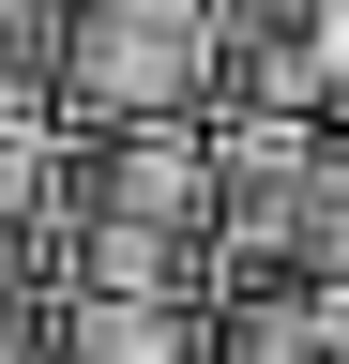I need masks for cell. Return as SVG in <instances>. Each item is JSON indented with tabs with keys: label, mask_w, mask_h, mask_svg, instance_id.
Instances as JSON below:
<instances>
[{
	"label": "cell",
	"mask_w": 349,
	"mask_h": 364,
	"mask_svg": "<svg viewBox=\"0 0 349 364\" xmlns=\"http://www.w3.org/2000/svg\"><path fill=\"white\" fill-rule=\"evenodd\" d=\"M61 289H167L213 304V122H61V198H46Z\"/></svg>",
	"instance_id": "obj_1"
},
{
	"label": "cell",
	"mask_w": 349,
	"mask_h": 364,
	"mask_svg": "<svg viewBox=\"0 0 349 364\" xmlns=\"http://www.w3.org/2000/svg\"><path fill=\"white\" fill-rule=\"evenodd\" d=\"M61 122H228V0H61Z\"/></svg>",
	"instance_id": "obj_2"
},
{
	"label": "cell",
	"mask_w": 349,
	"mask_h": 364,
	"mask_svg": "<svg viewBox=\"0 0 349 364\" xmlns=\"http://www.w3.org/2000/svg\"><path fill=\"white\" fill-rule=\"evenodd\" d=\"M334 152H349V122H213V258H228V289H319L334 273Z\"/></svg>",
	"instance_id": "obj_3"
},
{
	"label": "cell",
	"mask_w": 349,
	"mask_h": 364,
	"mask_svg": "<svg viewBox=\"0 0 349 364\" xmlns=\"http://www.w3.org/2000/svg\"><path fill=\"white\" fill-rule=\"evenodd\" d=\"M46 364H213V304H167V289H46Z\"/></svg>",
	"instance_id": "obj_4"
},
{
	"label": "cell",
	"mask_w": 349,
	"mask_h": 364,
	"mask_svg": "<svg viewBox=\"0 0 349 364\" xmlns=\"http://www.w3.org/2000/svg\"><path fill=\"white\" fill-rule=\"evenodd\" d=\"M334 0H228V122H319Z\"/></svg>",
	"instance_id": "obj_5"
},
{
	"label": "cell",
	"mask_w": 349,
	"mask_h": 364,
	"mask_svg": "<svg viewBox=\"0 0 349 364\" xmlns=\"http://www.w3.org/2000/svg\"><path fill=\"white\" fill-rule=\"evenodd\" d=\"M46 198H61V122H31V136H0V289H61Z\"/></svg>",
	"instance_id": "obj_6"
},
{
	"label": "cell",
	"mask_w": 349,
	"mask_h": 364,
	"mask_svg": "<svg viewBox=\"0 0 349 364\" xmlns=\"http://www.w3.org/2000/svg\"><path fill=\"white\" fill-rule=\"evenodd\" d=\"M213 364H334L319 289H213Z\"/></svg>",
	"instance_id": "obj_7"
},
{
	"label": "cell",
	"mask_w": 349,
	"mask_h": 364,
	"mask_svg": "<svg viewBox=\"0 0 349 364\" xmlns=\"http://www.w3.org/2000/svg\"><path fill=\"white\" fill-rule=\"evenodd\" d=\"M61 122V0H0V136Z\"/></svg>",
	"instance_id": "obj_8"
},
{
	"label": "cell",
	"mask_w": 349,
	"mask_h": 364,
	"mask_svg": "<svg viewBox=\"0 0 349 364\" xmlns=\"http://www.w3.org/2000/svg\"><path fill=\"white\" fill-rule=\"evenodd\" d=\"M319 122H349V0H334V46H319Z\"/></svg>",
	"instance_id": "obj_9"
},
{
	"label": "cell",
	"mask_w": 349,
	"mask_h": 364,
	"mask_svg": "<svg viewBox=\"0 0 349 364\" xmlns=\"http://www.w3.org/2000/svg\"><path fill=\"white\" fill-rule=\"evenodd\" d=\"M334 273H349V152H334Z\"/></svg>",
	"instance_id": "obj_10"
}]
</instances>
